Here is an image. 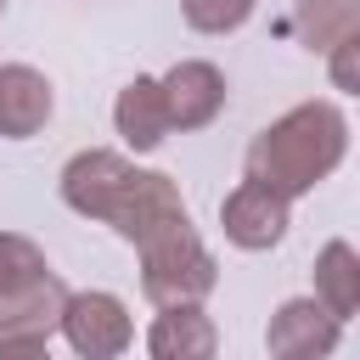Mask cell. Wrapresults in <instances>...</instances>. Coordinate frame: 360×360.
<instances>
[{"instance_id": "cell-8", "label": "cell", "mask_w": 360, "mask_h": 360, "mask_svg": "<svg viewBox=\"0 0 360 360\" xmlns=\"http://www.w3.org/2000/svg\"><path fill=\"white\" fill-rule=\"evenodd\" d=\"M129 169H135V163H129L124 152H107V146L73 152V158L62 163V202H68L73 214H84V219H107V208H112V197L124 191Z\"/></svg>"}, {"instance_id": "cell-4", "label": "cell", "mask_w": 360, "mask_h": 360, "mask_svg": "<svg viewBox=\"0 0 360 360\" xmlns=\"http://www.w3.org/2000/svg\"><path fill=\"white\" fill-rule=\"evenodd\" d=\"M56 332H62L68 349L84 354V360H112V354H124L129 338H135L124 298H118V292H101V287H90V292H68V298H62V321H56Z\"/></svg>"}, {"instance_id": "cell-1", "label": "cell", "mask_w": 360, "mask_h": 360, "mask_svg": "<svg viewBox=\"0 0 360 360\" xmlns=\"http://www.w3.org/2000/svg\"><path fill=\"white\" fill-rule=\"evenodd\" d=\"M349 152V118L332 101H304L292 112H281L270 129L253 135L248 146V180L281 191L287 202L315 191Z\"/></svg>"}, {"instance_id": "cell-13", "label": "cell", "mask_w": 360, "mask_h": 360, "mask_svg": "<svg viewBox=\"0 0 360 360\" xmlns=\"http://www.w3.org/2000/svg\"><path fill=\"white\" fill-rule=\"evenodd\" d=\"M315 298H321L338 321H349V315L360 309V253H354L349 242H326V248L315 253Z\"/></svg>"}, {"instance_id": "cell-9", "label": "cell", "mask_w": 360, "mask_h": 360, "mask_svg": "<svg viewBox=\"0 0 360 360\" xmlns=\"http://www.w3.org/2000/svg\"><path fill=\"white\" fill-rule=\"evenodd\" d=\"M163 107H169V129H208L225 112V73L214 62H174L163 79Z\"/></svg>"}, {"instance_id": "cell-12", "label": "cell", "mask_w": 360, "mask_h": 360, "mask_svg": "<svg viewBox=\"0 0 360 360\" xmlns=\"http://www.w3.org/2000/svg\"><path fill=\"white\" fill-rule=\"evenodd\" d=\"M214 349H219V332L202 315V304H174L146 332V354L152 360H208Z\"/></svg>"}, {"instance_id": "cell-5", "label": "cell", "mask_w": 360, "mask_h": 360, "mask_svg": "<svg viewBox=\"0 0 360 360\" xmlns=\"http://www.w3.org/2000/svg\"><path fill=\"white\" fill-rule=\"evenodd\" d=\"M287 225H292V202H287L281 191L259 186V180H242V186L219 202V231H225V242L242 248V253L276 248V242L287 236Z\"/></svg>"}, {"instance_id": "cell-15", "label": "cell", "mask_w": 360, "mask_h": 360, "mask_svg": "<svg viewBox=\"0 0 360 360\" xmlns=\"http://www.w3.org/2000/svg\"><path fill=\"white\" fill-rule=\"evenodd\" d=\"M45 276H51L45 253H39L28 236L0 231V292H22V287H34V281H45Z\"/></svg>"}, {"instance_id": "cell-2", "label": "cell", "mask_w": 360, "mask_h": 360, "mask_svg": "<svg viewBox=\"0 0 360 360\" xmlns=\"http://www.w3.org/2000/svg\"><path fill=\"white\" fill-rule=\"evenodd\" d=\"M219 281V264L214 253L202 248L197 225H174L152 242H141V292L158 304V309H174V304H202Z\"/></svg>"}, {"instance_id": "cell-14", "label": "cell", "mask_w": 360, "mask_h": 360, "mask_svg": "<svg viewBox=\"0 0 360 360\" xmlns=\"http://www.w3.org/2000/svg\"><path fill=\"white\" fill-rule=\"evenodd\" d=\"M292 34L309 45V51H332L338 39L360 34V0H298L292 6Z\"/></svg>"}, {"instance_id": "cell-7", "label": "cell", "mask_w": 360, "mask_h": 360, "mask_svg": "<svg viewBox=\"0 0 360 360\" xmlns=\"http://www.w3.org/2000/svg\"><path fill=\"white\" fill-rule=\"evenodd\" d=\"M343 338V321L321 304V298H287L270 326H264V349L276 360H309V354H332Z\"/></svg>"}, {"instance_id": "cell-3", "label": "cell", "mask_w": 360, "mask_h": 360, "mask_svg": "<svg viewBox=\"0 0 360 360\" xmlns=\"http://www.w3.org/2000/svg\"><path fill=\"white\" fill-rule=\"evenodd\" d=\"M186 219H191V208H186L180 186H174L169 174H158V169H129V180H124V191L112 197V208H107L101 225H112L124 242L141 248V242L186 225Z\"/></svg>"}, {"instance_id": "cell-11", "label": "cell", "mask_w": 360, "mask_h": 360, "mask_svg": "<svg viewBox=\"0 0 360 360\" xmlns=\"http://www.w3.org/2000/svg\"><path fill=\"white\" fill-rule=\"evenodd\" d=\"M112 129L124 135V146H135V152H158L163 135H169L163 84L146 79V73H135V79L118 90V101H112Z\"/></svg>"}, {"instance_id": "cell-6", "label": "cell", "mask_w": 360, "mask_h": 360, "mask_svg": "<svg viewBox=\"0 0 360 360\" xmlns=\"http://www.w3.org/2000/svg\"><path fill=\"white\" fill-rule=\"evenodd\" d=\"M62 298H68V287L56 276H45L22 292H0V354H39L56 338Z\"/></svg>"}, {"instance_id": "cell-16", "label": "cell", "mask_w": 360, "mask_h": 360, "mask_svg": "<svg viewBox=\"0 0 360 360\" xmlns=\"http://www.w3.org/2000/svg\"><path fill=\"white\" fill-rule=\"evenodd\" d=\"M259 0H180V17L197 28V34H236L248 17H253Z\"/></svg>"}, {"instance_id": "cell-18", "label": "cell", "mask_w": 360, "mask_h": 360, "mask_svg": "<svg viewBox=\"0 0 360 360\" xmlns=\"http://www.w3.org/2000/svg\"><path fill=\"white\" fill-rule=\"evenodd\" d=\"M0 11H6V0H0Z\"/></svg>"}, {"instance_id": "cell-10", "label": "cell", "mask_w": 360, "mask_h": 360, "mask_svg": "<svg viewBox=\"0 0 360 360\" xmlns=\"http://www.w3.org/2000/svg\"><path fill=\"white\" fill-rule=\"evenodd\" d=\"M56 90L39 68L28 62H0V135L6 141H28L51 124Z\"/></svg>"}, {"instance_id": "cell-17", "label": "cell", "mask_w": 360, "mask_h": 360, "mask_svg": "<svg viewBox=\"0 0 360 360\" xmlns=\"http://www.w3.org/2000/svg\"><path fill=\"white\" fill-rule=\"evenodd\" d=\"M326 56H332V84H338L343 96H354V90H360V34L338 39Z\"/></svg>"}]
</instances>
